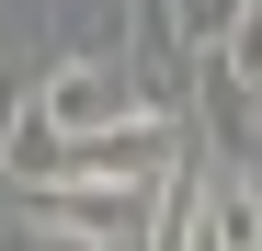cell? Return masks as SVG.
<instances>
[{
    "mask_svg": "<svg viewBox=\"0 0 262 251\" xmlns=\"http://www.w3.org/2000/svg\"><path fill=\"white\" fill-rule=\"evenodd\" d=\"M125 80L148 92L160 126H183V92H194V34L171 0H125Z\"/></svg>",
    "mask_w": 262,
    "mask_h": 251,
    "instance_id": "3",
    "label": "cell"
},
{
    "mask_svg": "<svg viewBox=\"0 0 262 251\" xmlns=\"http://www.w3.org/2000/svg\"><path fill=\"white\" fill-rule=\"evenodd\" d=\"M0 251H69V240H46V228H12V240H0Z\"/></svg>",
    "mask_w": 262,
    "mask_h": 251,
    "instance_id": "7",
    "label": "cell"
},
{
    "mask_svg": "<svg viewBox=\"0 0 262 251\" xmlns=\"http://www.w3.org/2000/svg\"><path fill=\"white\" fill-rule=\"evenodd\" d=\"M23 228H46L69 251H137L148 240V194L137 183H34L23 194Z\"/></svg>",
    "mask_w": 262,
    "mask_h": 251,
    "instance_id": "2",
    "label": "cell"
},
{
    "mask_svg": "<svg viewBox=\"0 0 262 251\" xmlns=\"http://www.w3.org/2000/svg\"><path fill=\"white\" fill-rule=\"evenodd\" d=\"M34 114H46L57 149H69V137H114V126H137L148 92L125 80V57H46V69H34Z\"/></svg>",
    "mask_w": 262,
    "mask_h": 251,
    "instance_id": "1",
    "label": "cell"
},
{
    "mask_svg": "<svg viewBox=\"0 0 262 251\" xmlns=\"http://www.w3.org/2000/svg\"><path fill=\"white\" fill-rule=\"evenodd\" d=\"M205 251H262V172L205 183Z\"/></svg>",
    "mask_w": 262,
    "mask_h": 251,
    "instance_id": "5",
    "label": "cell"
},
{
    "mask_svg": "<svg viewBox=\"0 0 262 251\" xmlns=\"http://www.w3.org/2000/svg\"><path fill=\"white\" fill-rule=\"evenodd\" d=\"M183 114L205 126V160H216V172H251V160H262V103H251V80L216 57V46H194V92H183Z\"/></svg>",
    "mask_w": 262,
    "mask_h": 251,
    "instance_id": "4",
    "label": "cell"
},
{
    "mask_svg": "<svg viewBox=\"0 0 262 251\" xmlns=\"http://www.w3.org/2000/svg\"><path fill=\"white\" fill-rule=\"evenodd\" d=\"M23 103H34V80H23V69H0V160H12V126H23Z\"/></svg>",
    "mask_w": 262,
    "mask_h": 251,
    "instance_id": "6",
    "label": "cell"
}]
</instances>
